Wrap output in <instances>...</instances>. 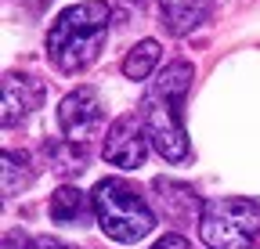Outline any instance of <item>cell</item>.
<instances>
[{
  "label": "cell",
  "mask_w": 260,
  "mask_h": 249,
  "mask_svg": "<svg viewBox=\"0 0 260 249\" xmlns=\"http://www.w3.org/2000/svg\"><path fill=\"white\" fill-rule=\"evenodd\" d=\"M102 155L112 163V166H123V170H138L148 155V134H145V123L138 116H119L109 134H105V145H102Z\"/></svg>",
  "instance_id": "8992f818"
},
{
  "label": "cell",
  "mask_w": 260,
  "mask_h": 249,
  "mask_svg": "<svg viewBox=\"0 0 260 249\" xmlns=\"http://www.w3.org/2000/svg\"><path fill=\"white\" fill-rule=\"evenodd\" d=\"M152 188L159 192L162 213L174 217V221H181V209H177V206H184L188 217H195V213L203 217V206H206V202H199V195H195L188 184H177V181H167V177H155V181H152Z\"/></svg>",
  "instance_id": "30bf717a"
},
{
  "label": "cell",
  "mask_w": 260,
  "mask_h": 249,
  "mask_svg": "<svg viewBox=\"0 0 260 249\" xmlns=\"http://www.w3.org/2000/svg\"><path fill=\"white\" fill-rule=\"evenodd\" d=\"M109 18H112V11L102 0H83V4L65 8L54 18V25L47 29V54L54 61V69L83 73L87 65H94L105 47Z\"/></svg>",
  "instance_id": "6da1fadb"
},
{
  "label": "cell",
  "mask_w": 260,
  "mask_h": 249,
  "mask_svg": "<svg viewBox=\"0 0 260 249\" xmlns=\"http://www.w3.org/2000/svg\"><path fill=\"white\" fill-rule=\"evenodd\" d=\"M181 109H184L181 101L159 94V90H148L145 101H141V123H145L148 145H152L167 163H184L188 155H191Z\"/></svg>",
  "instance_id": "277c9868"
},
{
  "label": "cell",
  "mask_w": 260,
  "mask_h": 249,
  "mask_svg": "<svg viewBox=\"0 0 260 249\" xmlns=\"http://www.w3.org/2000/svg\"><path fill=\"white\" fill-rule=\"evenodd\" d=\"M199 235L210 249H249L260 238V206L239 195L213 199L203 206Z\"/></svg>",
  "instance_id": "3957f363"
},
{
  "label": "cell",
  "mask_w": 260,
  "mask_h": 249,
  "mask_svg": "<svg viewBox=\"0 0 260 249\" xmlns=\"http://www.w3.org/2000/svg\"><path fill=\"white\" fill-rule=\"evenodd\" d=\"M90 202H94L98 228H102L112 242H141L155 228V213L148 209L141 192L123 177L98 181L94 192H90Z\"/></svg>",
  "instance_id": "7a4b0ae2"
},
{
  "label": "cell",
  "mask_w": 260,
  "mask_h": 249,
  "mask_svg": "<svg viewBox=\"0 0 260 249\" xmlns=\"http://www.w3.org/2000/svg\"><path fill=\"white\" fill-rule=\"evenodd\" d=\"M40 249H73V245H54V242H44Z\"/></svg>",
  "instance_id": "9a60e30c"
},
{
  "label": "cell",
  "mask_w": 260,
  "mask_h": 249,
  "mask_svg": "<svg viewBox=\"0 0 260 249\" xmlns=\"http://www.w3.org/2000/svg\"><path fill=\"white\" fill-rule=\"evenodd\" d=\"M134 4H138V0H134Z\"/></svg>",
  "instance_id": "2e32d148"
},
{
  "label": "cell",
  "mask_w": 260,
  "mask_h": 249,
  "mask_svg": "<svg viewBox=\"0 0 260 249\" xmlns=\"http://www.w3.org/2000/svg\"><path fill=\"white\" fill-rule=\"evenodd\" d=\"M47 159H51V170L58 177H80L87 170V152L83 145L69 141V137H61V141H51L47 145Z\"/></svg>",
  "instance_id": "8fae6325"
},
{
  "label": "cell",
  "mask_w": 260,
  "mask_h": 249,
  "mask_svg": "<svg viewBox=\"0 0 260 249\" xmlns=\"http://www.w3.org/2000/svg\"><path fill=\"white\" fill-rule=\"evenodd\" d=\"M152 249H191V245L184 242V235H162Z\"/></svg>",
  "instance_id": "5bb4252c"
},
{
  "label": "cell",
  "mask_w": 260,
  "mask_h": 249,
  "mask_svg": "<svg viewBox=\"0 0 260 249\" xmlns=\"http://www.w3.org/2000/svg\"><path fill=\"white\" fill-rule=\"evenodd\" d=\"M47 213H51L54 224H83L94 213V202H90V195H83L80 188H73V184H61V188L51 195Z\"/></svg>",
  "instance_id": "9c48e42d"
},
{
  "label": "cell",
  "mask_w": 260,
  "mask_h": 249,
  "mask_svg": "<svg viewBox=\"0 0 260 249\" xmlns=\"http://www.w3.org/2000/svg\"><path fill=\"white\" fill-rule=\"evenodd\" d=\"M32 181V166H29V152H4V195H18L22 188H29Z\"/></svg>",
  "instance_id": "4fadbf2b"
},
{
  "label": "cell",
  "mask_w": 260,
  "mask_h": 249,
  "mask_svg": "<svg viewBox=\"0 0 260 249\" xmlns=\"http://www.w3.org/2000/svg\"><path fill=\"white\" fill-rule=\"evenodd\" d=\"M213 8V0H159V18L167 25V33L188 37L191 29H199Z\"/></svg>",
  "instance_id": "ba28073f"
},
{
  "label": "cell",
  "mask_w": 260,
  "mask_h": 249,
  "mask_svg": "<svg viewBox=\"0 0 260 249\" xmlns=\"http://www.w3.org/2000/svg\"><path fill=\"white\" fill-rule=\"evenodd\" d=\"M102 123H105V105H102V94L94 87H76L61 98L58 105V127L61 134L76 141V145H87L90 137L102 134Z\"/></svg>",
  "instance_id": "5b68a950"
},
{
  "label": "cell",
  "mask_w": 260,
  "mask_h": 249,
  "mask_svg": "<svg viewBox=\"0 0 260 249\" xmlns=\"http://www.w3.org/2000/svg\"><path fill=\"white\" fill-rule=\"evenodd\" d=\"M155 65H159V44L155 40H141V44H134V47L126 51L123 76L126 80H148Z\"/></svg>",
  "instance_id": "7c38bea8"
},
{
  "label": "cell",
  "mask_w": 260,
  "mask_h": 249,
  "mask_svg": "<svg viewBox=\"0 0 260 249\" xmlns=\"http://www.w3.org/2000/svg\"><path fill=\"white\" fill-rule=\"evenodd\" d=\"M44 101V83L32 80L25 73H8L4 76V127L22 123L32 109H40Z\"/></svg>",
  "instance_id": "52a82bcc"
}]
</instances>
